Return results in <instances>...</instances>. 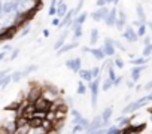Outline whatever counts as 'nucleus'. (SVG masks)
Masks as SVG:
<instances>
[{"instance_id":"obj_1","label":"nucleus","mask_w":152,"mask_h":134,"mask_svg":"<svg viewBox=\"0 0 152 134\" xmlns=\"http://www.w3.org/2000/svg\"><path fill=\"white\" fill-rule=\"evenodd\" d=\"M100 85H102V75L94 78L91 82H88V90L91 92V107L96 109L99 103V94H100Z\"/></svg>"},{"instance_id":"obj_2","label":"nucleus","mask_w":152,"mask_h":134,"mask_svg":"<svg viewBox=\"0 0 152 134\" xmlns=\"http://www.w3.org/2000/svg\"><path fill=\"white\" fill-rule=\"evenodd\" d=\"M146 103H149V100H148V97L145 95V97H140L139 100H136V101H131V103H128L124 109H122V113L124 115H130V113H134V112H137L139 109H142Z\"/></svg>"},{"instance_id":"obj_3","label":"nucleus","mask_w":152,"mask_h":134,"mask_svg":"<svg viewBox=\"0 0 152 134\" xmlns=\"http://www.w3.org/2000/svg\"><path fill=\"white\" fill-rule=\"evenodd\" d=\"M42 97V87H37V85H30V90L26 94V101L27 103H36L39 98Z\"/></svg>"},{"instance_id":"obj_4","label":"nucleus","mask_w":152,"mask_h":134,"mask_svg":"<svg viewBox=\"0 0 152 134\" xmlns=\"http://www.w3.org/2000/svg\"><path fill=\"white\" fill-rule=\"evenodd\" d=\"M17 25H5V27H0V40H9L12 37L17 36Z\"/></svg>"},{"instance_id":"obj_5","label":"nucleus","mask_w":152,"mask_h":134,"mask_svg":"<svg viewBox=\"0 0 152 134\" xmlns=\"http://www.w3.org/2000/svg\"><path fill=\"white\" fill-rule=\"evenodd\" d=\"M109 11H110V8H107V5H104V6H100L99 9H96L94 12H91L90 17H91L93 21L100 23V21H103V20L106 18V15L109 14Z\"/></svg>"},{"instance_id":"obj_6","label":"nucleus","mask_w":152,"mask_h":134,"mask_svg":"<svg viewBox=\"0 0 152 134\" xmlns=\"http://www.w3.org/2000/svg\"><path fill=\"white\" fill-rule=\"evenodd\" d=\"M87 18H88V12H79L78 15H76L73 20H72V23L69 24V28L73 31L75 28H78V27H81V25H84V23L87 21Z\"/></svg>"},{"instance_id":"obj_7","label":"nucleus","mask_w":152,"mask_h":134,"mask_svg":"<svg viewBox=\"0 0 152 134\" xmlns=\"http://www.w3.org/2000/svg\"><path fill=\"white\" fill-rule=\"evenodd\" d=\"M64 66L67 67L69 70H72L73 73H78V72L82 69V60H81L79 57H76V58H69V60H66Z\"/></svg>"},{"instance_id":"obj_8","label":"nucleus","mask_w":152,"mask_h":134,"mask_svg":"<svg viewBox=\"0 0 152 134\" xmlns=\"http://www.w3.org/2000/svg\"><path fill=\"white\" fill-rule=\"evenodd\" d=\"M113 40L115 39H112V37H106L104 43L102 45V49L104 51L106 57H115V54H116V48L113 45Z\"/></svg>"},{"instance_id":"obj_9","label":"nucleus","mask_w":152,"mask_h":134,"mask_svg":"<svg viewBox=\"0 0 152 134\" xmlns=\"http://www.w3.org/2000/svg\"><path fill=\"white\" fill-rule=\"evenodd\" d=\"M20 11V5L17 0H6L3 3V15H12Z\"/></svg>"},{"instance_id":"obj_10","label":"nucleus","mask_w":152,"mask_h":134,"mask_svg":"<svg viewBox=\"0 0 152 134\" xmlns=\"http://www.w3.org/2000/svg\"><path fill=\"white\" fill-rule=\"evenodd\" d=\"M122 37H124L127 42H130V43H134V42L139 40V36H137L136 30L133 28V25H127V27L122 30Z\"/></svg>"},{"instance_id":"obj_11","label":"nucleus","mask_w":152,"mask_h":134,"mask_svg":"<svg viewBox=\"0 0 152 134\" xmlns=\"http://www.w3.org/2000/svg\"><path fill=\"white\" fill-rule=\"evenodd\" d=\"M34 107H36V110H39V112H45V113H48V112L51 110V101L42 95V97L34 103Z\"/></svg>"},{"instance_id":"obj_12","label":"nucleus","mask_w":152,"mask_h":134,"mask_svg":"<svg viewBox=\"0 0 152 134\" xmlns=\"http://www.w3.org/2000/svg\"><path fill=\"white\" fill-rule=\"evenodd\" d=\"M116 18H118V9H116V8H110V11H109V14L106 15V18L103 20V23H104L107 27H115Z\"/></svg>"},{"instance_id":"obj_13","label":"nucleus","mask_w":152,"mask_h":134,"mask_svg":"<svg viewBox=\"0 0 152 134\" xmlns=\"http://www.w3.org/2000/svg\"><path fill=\"white\" fill-rule=\"evenodd\" d=\"M102 127H104V125H103L102 115H97V116H94V118L90 121V125H88V128L85 130V134H88V133H91V131H94V130H97V128H102Z\"/></svg>"},{"instance_id":"obj_14","label":"nucleus","mask_w":152,"mask_h":134,"mask_svg":"<svg viewBox=\"0 0 152 134\" xmlns=\"http://www.w3.org/2000/svg\"><path fill=\"white\" fill-rule=\"evenodd\" d=\"M115 27L122 31L125 27H127V15L124 11H118V18H116V23H115Z\"/></svg>"},{"instance_id":"obj_15","label":"nucleus","mask_w":152,"mask_h":134,"mask_svg":"<svg viewBox=\"0 0 152 134\" xmlns=\"http://www.w3.org/2000/svg\"><path fill=\"white\" fill-rule=\"evenodd\" d=\"M17 127H18L17 119H6V121H5V124L2 125V128H3L8 134H14V133H15V130H17Z\"/></svg>"},{"instance_id":"obj_16","label":"nucleus","mask_w":152,"mask_h":134,"mask_svg":"<svg viewBox=\"0 0 152 134\" xmlns=\"http://www.w3.org/2000/svg\"><path fill=\"white\" fill-rule=\"evenodd\" d=\"M145 69H146V64H143V66H133V69H131V81L137 82L140 79V75H142V72Z\"/></svg>"},{"instance_id":"obj_17","label":"nucleus","mask_w":152,"mask_h":134,"mask_svg":"<svg viewBox=\"0 0 152 134\" xmlns=\"http://www.w3.org/2000/svg\"><path fill=\"white\" fill-rule=\"evenodd\" d=\"M112 115H113V107H112V106L104 107V110L102 112V119H103V125H104V127H107V125H109Z\"/></svg>"},{"instance_id":"obj_18","label":"nucleus","mask_w":152,"mask_h":134,"mask_svg":"<svg viewBox=\"0 0 152 134\" xmlns=\"http://www.w3.org/2000/svg\"><path fill=\"white\" fill-rule=\"evenodd\" d=\"M134 118H136V115H133V113H131V116H119V118H116L118 127H119V128H127Z\"/></svg>"},{"instance_id":"obj_19","label":"nucleus","mask_w":152,"mask_h":134,"mask_svg":"<svg viewBox=\"0 0 152 134\" xmlns=\"http://www.w3.org/2000/svg\"><path fill=\"white\" fill-rule=\"evenodd\" d=\"M78 42H72V43H64L60 49H57V55L60 57V55H63V54H66V52H69V51H73V49H76L78 48Z\"/></svg>"},{"instance_id":"obj_20","label":"nucleus","mask_w":152,"mask_h":134,"mask_svg":"<svg viewBox=\"0 0 152 134\" xmlns=\"http://www.w3.org/2000/svg\"><path fill=\"white\" fill-rule=\"evenodd\" d=\"M90 54H91L96 60H100V61H103V60L106 58V54H104V51L102 49V46H100V48L91 46V48H90Z\"/></svg>"},{"instance_id":"obj_21","label":"nucleus","mask_w":152,"mask_h":134,"mask_svg":"<svg viewBox=\"0 0 152 134\" xmlns=\"http://www.w3.org/2000/svg\"><path fill=\"white\" fill-rule=\"evenodd\" d=\"M69 31H70V28L67 27V28H66V30L61 33V36L57 39V42L54 43V49H55V51H57V49H60V48H61V46L66 43V39H67V36H69Z\"/></svg>"},{"instance_id":"obj_22","label":"nucleus","mask_w":152,"mask_h":134,"mask_svg":"<svg viewBox=\"0 0 152 134\" xmlns=\"http://www.w3.org/2000/svg\"><path fill=\"white\" fill-rule=\"evenodd\" d=\"M67 11H69V8H67V5L63 2V0H58V3H57V15L55 17H58L60 20L67 14Z\"/></svg>"},{"instance_id":"obj_23","label":"nucleus","mask_w":152,"mask_h":134,"mask_svg":"<svg viewBox=\"0 0 152 134\" xmlns=\"http://www.w3.org/2000/svg\"><path fill=\"white\" fill-rule=\"evenodd\" d=\"M136 14H137V20L142 23V24H146V14H145V11H143V6L139 3L137 6H136Z\"/></svg>"},{"instance_id":"obj_24","label":"nucleus","mask_w":152,"mask_h":134,"mask_svg":"<svg viewBox=\"0 0 152 134\" xmlns=\"http://www.w3.org/2000/svg\"><path fill=\"white\" fill-rule=\"evenodd\" d=\"M78 75H79V78H81L84 82H91V81H93V76H91L90 69H81V70L78 72Z\"/></svg>"},{"instance_id":"obj_25","label":"nucleus","mask_w":152,"mask_h":134,"mask_svg":"<svg viewBox=\"0 0 152 134\" xmlns=\"http://www.w3.org/2000/svg\"><path fill=\"white\" fill-rule=\"evenodd\" d=\"M99 33H100V31H99L97 28H93V30L90 31V45H91V46H96V45H97L99 36H100Z\"/></svg>"},{"instance_id":"obj_26","label":"nucleus","mask_w":152,"mask_h":134,"mask_svg":"<svg viewBox=\"0 0 152 134\" xmlns=\"http://www.w3.org/2000/svg\"><path fill=\"white\" fill-rule=\"evenodd\" d=\"M82 118H84V116H82V113H81L78 109H72V124H73V125H75V124H79Z\"/></svg>"},{"instance_id":"obj_27","label":"nucleus","mask_w":152,"mask_h":134,"mask_svg":"<svg viewBox=\"0 0 152 134\" xmlns=\"http://www.w3.org/2000/svg\"><path fill=\"white\" fill-rule=\"evenodd\" d=\"M112 87H113V81H112V79H109V78L106 76V78H104V81H102V85H100L102 91L107 92V91H109Z\"/></svg>"},{"instance_id":"obj_28","label":"nucleus","mask_w":152,"mask_h":134,"mask_svg":"<svg viewBox=\"0 0 152 134\" xmlns=\"http://www.w3.org/2000/svg\"><path fill=\"white\" fill-rule=\"evenodd\" d=\"M87 91H88V87H87V84L81 79V81H78V87H76V92H78L79 95H84V94H87Z\"/></svg>"},{"instance_id":"obj_29","label":"nucleus","mask_w":152,"mask_h":134,"mask_svg":"<svg viewBox=\"0 0 152 134\" xmlns=\"http://www.w3.org/2000/svg\"><path fill=\"white\" fill-rule=\"evenodd\" d=\"M121 131H122V128H119L118 125H107L104 134H121Z\"/></svg>"},{"instance_id":"obj_30","label":"nucleus","mask_w":152,"mask_h":134,"mask_svg":"<svg viewBox=\"0 0 152 134\" xmlns=\"http://www.w3.org/2000/svg\"><path fill=\"white\" fill-rule=\"evenodd\" d=\"M36 70H37V66H36V64H30L28 67H26V69H24V70H21V72H23V76H24V78H27L28 75L34 73Z\"/></svg>"},{"instance_id":"obj_31","label":"nucleus","mask_w":152,"mask_h":134,"mask_svg":"<svg viewBox=\"0 0 152 134\" xmlns=\"http://www.w3.org/2000/svg\"><path fill=\"white\" fill-rule=\"evenodd\" d=\"M130 63H131L133 66H143V64L148 63V58H146V57H137V58H131Z\"/></svg>"},{"instance_id":"obj_32","label":"nucleus","mask_w":152,"mask_h":134,"mask_svg":"<svg viewBox=\"0 0 152 134\" xmlns=\"http://www.w3.org/2000/svg\"><path fill=\"white\" fill-rule=\"evenodd\" d=\"M11 78H12V82H20V81L24 79L21 70H15V72H12V73H11Z\"/></svg>"},{"instance_id":"obj_33","label":"nucleus","mask_w":152,"mask_h":134,"mask_svg":"<svg viewBox=\"0 0 152 134\" xmlns=\"http://www.w3.org/2000/svg\"><path fill=\"white\" fill-rule=\"evenodd\" d=\"M11 82H12V78H11V73H8L5 78L0 79V88H6Z\"/></svg>"},{"instance_id":"obj_34","label":"nucleus","mask_w":152,"mask_h":134,"mask_svg":"<svg viewBox=\"0 0 152 134\" xmlns=\"http://www.w3.org/2000/svg\"><path fill=\"white\" fill-rule=\"evenodd\" d=\"M82 36H84V25H81V27H78V28L73 30V39H75V40L81 39Z\"/></svg>"},{"instance_id":"obj_35","label":"nucleus","mask_w":152,"mask_h":134,"mask_svg":"<svg viewBox=\"0 0 152 134\" xmlns=\"http://www.w3.org/2000/svg\"><path fill=\"white\" fill-rule=\"evenodd\" d=\"M113 66H115V69H124L125 63H124V60L121 57H115L113 58Z\"/></svg>"},{"instance_id":"obj_36","label":"nucleus","mask_w":152,"mask_h":134,"mask_svg":"<svg viewBox=\"0 0 152 134\" xmlns=\"http://www.w3.org/2000/svg\"><path fill=\"white\" fill-rule=\"evenodd\" d=\"M146 30H148V25H146V24H140V25L137 27L136 33H137L139 37H143V36H146Z\"/></svg>"},{"instance_id":"obj_37","label":"nucleus","mask_w":152,"mask_h":134,"mask_svg":"<svg viewBox=\"0 0 152 134\" xmlns=\"http://www.w3.org/2000/svg\"><path fill=\"white\" fill-rule=\"evenodd\" d=\"M142 55H143V57H146V58H148L149 55H152V42L143 46V51H142Z\"/></svg>"},{"instance_id":"obj_38","label":"nucleus","mask_w":152,"mask_h":134,"mask_svg":"<svg viewBox=\"0 0 152 134\" xmlns=\"http://www.w3.org/2000/svg\"><path fill=\"white\" fill-rule=\"evenodd\" d=\"M84 131H85V128H84L81 124H75L73 128H72V133H70V134H79V133H84Z\"/></svg>"},{"instance_id":"obj_39","label":"nucleus","mask_w":152,"mask_h":134,"mask_svg":"<svg viewBox=\"0 0 152 134\" xmlns=\"http://www.w3.org/2000/svg\"><path fill=\"white\" fill-rule=\"evenodd\" d=\"M145 124H139V125H128V128L131 130V133H140L142 130H145Z\"/></svg>"},{"instance_id":"obj_40","label":"nucleus","mask_w":152,"mask_h":134,"mask_svg":"<svg viewBox=\"0 0 152 134\" xmlns=\"http://www.w3.org/2000/svg\"><path fill=\"white\" fill-rule=\"evenodd\" d=\"M49 131H46L45 128H42V127H36V128H31V131H30V134H48Z\"/></svg>"},{"instance_id":"obj_41","label":"nucleus","mask_w":152,"mask_h":134,"mask_svg":"<svg viewBox=\"0 0 152 134\" xmlns=\"http://www.w3.org/2000/svg\"><path fill=\"white\" fill-rule=\"evenodd\" d=\"M90 72H91V76H93V79H94V78L100 76V73H102V67H91Z\"/></svg>"},{"instance_id":"obj_42","label":"nucleus","mask_w":152,"mask_h":134,"mask_svg":"<svg viewBox=\"0 0 152 134\" xmlns=\"http://www.w3.org/2000/svg\"><path fill=\"white\" fill-rule=\"evenodd\" d=\"M18 55H20V48H14V49L11 51L9 61H14V60H17V58H18Z\"/></svg>"},{"instance_id":"obj_43","label":"nucleus","mask_w":152,"mask_h":134,"mask_svg":"<svg viewBox=\"0 0 152 134\" xmlns=\"http://www.w3.org/2000/svg\"><path fill=\"white\" fill-rule=\"evenodd\" d=\"M104 133H106V127H102V128H97V130H94L88 134H104Z\"/></svg>"},{"instance_id":"obj_44","label":"nucleus","mask_w":152,"mask_h":134,"mask_svg":"<svg viewBox=\"0 0 152 134\" xmlns=\"http://www.w3.org/2000/svg\"><path fill=\"white\" fill-rule=\"evenodd\" d=\"M48 15L55 17V15H57V8H55V6H49V9H48Z\"/></svg>"},{"instance_id":"obj_45","label":"nucleus","mask_w":152,"mask_h":134,"mask_svg":"<svg viewBox=\"0 0 152 134\" xmlns=\"http://www.w3.org/2000/svg\"><path fill=\"white\" fill-rule=\"evenodd\" d=\"M79 124H81V125H82V127H84V128L87 130V128H88V125H90V121H88V119H87V118L84 116V118L81 119V122H79Z\"/></svg>"},{"instance_id":"obj_46","label":"nucleus","mask_w":152,"mask_h":134,"mask_svg":"<svg viewBox=\"0 0 152 134\" xmlns=\"http://www.w3.org/2000/svg\"><path fill=\"white\" fill-rule=\"evenodd\" d=\"M122 79H124L122 76H118V75H116V78L113 79V87H118V85L122 82Z\"/></svg>"},{"instance_id":"obj_47","label":"nucleus","mask_w":152,"mask_h":134,"mask_svg":"<svg viewBox=\"0 0 152 134\" xmlns=\"http://www.w3.org/2000/svg\"><path fill=\"white\" fill-rule=\"evenodd\" d=\"M113 45H115V48H119L121 51H125V46H124V45H121V42H118V40H113Z\"/></svg>"},{"instance_id":"obj_48","label":"nucleus","mask_w":152,"mask_h":134,"mask_svg":"<svg viewBox=\"0 0 152 134\" xmlns=\"http://www.w3.org/2000/svg\"><path fill=\"white\" fill-rule=\"evenodd\" d=\"M30 33V24L28 25H26V28H23V31H21V36H27Z\"/></svg>"},{"instance_id":"obj_49","label":"nucleus","mask_w":152,"mask_h":134,"mask_svg":"<svg viewBox=\"0 0 152 134\" xmlns=\"http://www.w3.org/2000/svg\"><path fill=\"white\" fill-rule=\"evenodd\" d=\"M143 88H145L146 91H152V81H149V82H146V84L143 85Z\"/></svg>"},{"instance_id":"obj_50","label":"nucleus","mask_w":152,"mask_h":134,"mask_svg":"<svg viewBox=\"0 0 152 134\" xmlns=\"http://www.w3.org/2000/svg\"><path fill=\"white\" fill-rule=\"evenodd\" d=\"M9 73V69H5V70H0V79H2V78H5L6 75Z\"/></svg>"},{"instance_id":"obj_51","label":"nucleus","mask_w":152,"mask_h":134,"mask_svg":"<svg viewBox=\"0 0 152 134\" xmlns=\"http://www.w3.org/2000/svg\"><path fill=\"white\" fill-rule=\"evenodd\" d=\"M148 43H151V37L146 34V36H143V45H148Z\"/></svg>"},{"instance_id":"obj_52","label":"nucleus","mask_w":152,"mask_h":134,"mask_svg":"<svg viewBox=\"0 0 152 134\" xmlns=\"http://www.w3.org/2000/svg\"><path fill=\"white\" fill-rule=\"evenodd\" d=\"M52 25H55V27H58V25H60V18H58V17L52 20Z\"/></svg>"},{"instance_id":"obj_53","label":"nucleus","mask_w":152,"mask_h":134,"mask_svg":"<svg viewBox=\"0 0 152 134\" xmlns=\"http://www.w3.org/2000/svg\"><path fill=\"white\" fill-rule=\"evenodd\" d=\"M14 48H12V45H3V51L6 52V51H12Z\"/></svg>"},{"instance_id":"obj_54","label":"nucleus","mask_w":152,"mask_h":134,"mask_svg":"<svg viewBox=\"0 0 152 134\" xmlns=\"http://www.w3.org/2000/svg\"><path fill=\"white\" fill-rule=\"evenodd\" d=\"M2 17H3V2L0 0V20H2Z\"/></svg>"},{"instance_id":"obj_55","label":"nucleus","mask_w":152,"mask_h":134,"mask_svg":"<svg viewBox=\"0 0 152 134\" xmlns=\"http://www.w3.org/2000/svg\"><path fill=\"white\" fill-rule=\"evenodd\" d=\"M5 57H6V52H5V51H2V52H0V63L3 61V58H5Z\"/></svg>"},{"instance_id":"obj_56","label":"nucleus","mask_w":152,"mask_h":134,"mask_svg":"<svg viewBox=\"0 0 152 134\" xmlns=\"http://www.w3.org/2000/svg\"><path fill=\"white\" fill-rule=\"evenodd\" d=\"M82 52H87V54H90V46H82Z\"/></svg>"},{"instance_id":"obj_57","label":"nucleus","mask_w":152,"mask_h":134,"mask_svg":"<svg viewBox=\"0 0 152 134\" xmlns=\"http://www.w3.org/2000/svg\"><path fill=\"white\" fill-rule=\"evenodd\" d=\"M134 84H136V82H133V81H128V82H127V87H128V88H133V87H134Z\"/></svg>"},{"instance_id":"obj_58","label":"nucleus","mask_w":152,"mask_h":134,"mask_svg":"<svg viewBox=\"0 0 152 134\" xmlns=\"http://www.w3.org/2000/svg\"><path fill=\"white\" fill-rule=\"evenodd\" d=\"M110 3L116 5V3H119V0H107V5H110Z\"/></svg>"},{"instance_id":"obj_59","label":"nucleus","mask_w":152,"mask_h":134,"mask_svg":"<svg viewBox=\"0 0 152 134\" xmlns=\"http://www.w3.org/2000/svg\"><path fill=\"white\" fill-rule=\"evenodd\" d=\"M146 25L149 27V30H152V21H146Z\"/></svg>"},{"instance_id":"obj_60","label":"nucleus","mask_w":152,"mask_h":134,"mask_svg":"<svg viewBox=\"0 0 152 134\" xmlns=\"http://www.w3.org/2000/svg\"><path fill=\"white\" fill-rule=\"evenodd\" d=\"M146 97H148V100H149V101H152V91H149V94H148Z\"/></svg>"},{"instance_id":"obj_61","label":"nucleus","mask_w":152,"mask_h":134,"mask_svg":"<svg viewBox=\"0 0 152 134\" xmlns=\"http://www.w3.org/2000/svg\"><path fill=\"white\" fill-rule=\"evenodd\" d=\"M43 36L48 37V36H49V31H48V30H43Z\"/></svg>"},{"instance_id":"obj_62","label":"nucleus","mask_w":152,"mask_h":134,"mask_svg":"<svg viewBox=\"0 0 152 134\" xmlns=\"http://www.w3.org/2000/svg\"><path fill=\"white\" fill-rule=\"evenodd\" d=\"M149 119H151V122H152V113H151V116H149Z\"/></svg>"},{"instance_id":"obj_63","label":"nucleus","mask_w":152,"mask_h":134,"mask_svg":"<svg viewBox=\"0 0 152 134\" xmlns=\"http://www.w3.org/2000/svg\"><path fill=\"white\" fill-rule=\"evenodd\" d=\"M79 134H85V131H84V133H79Z\"/></svg>"}]
</instances>
